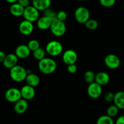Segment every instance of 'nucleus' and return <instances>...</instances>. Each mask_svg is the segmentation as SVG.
I'll return each mask as SVG.
<instances>
[{"mask_svg": "<svg viewBox=\"0 0 124 124\" xmlns=\"http://www.w3.org/2000/svg\"><path fill=\"white\" fill-rule=\"evenodd\" d=\"M18 58L15 53H8L6 55L4 60L2 62L4 66L7 69L12 68L17 64Z\"/></svg>", "mask_w": 124, "mask_h": 124, "instance_id": "4468645a", "label": "nucleus"}, {"mask_svg": "<svg viewBox=\"0 0 124 124\" xmlns=\"http://www.w3.org/2000/svg\"><path fill=\"white\" fill-rule=\"evenodd\" d=\"M24 7L18 2L12 4L10 7V12L13 16L16 17H19L23 16L24 11Z\"/></svg>", "mask_w": 124, "mask_h": 124, "instance_id": "6ab92c4d", "label": "nucleus"}, {"mask_svg": "<svg viewBox=\"0 0 124 124\" xmlns=\"http://www.w3.org/2000/svg\"><path fill=\"white\" fill-rule=\"evenodd\" d=\"M50 29L53 35L56 36H61L64 35L66 32V26L64 21L56 19L52 21Z\"/></svg>", "mask_w": 124, "mask_h": 124, "instance_id": "20e7f679", "label": "nucleus"}, {"mask_svg": "<svg viewBox=\"0 0 124 124\" xmlns=\"http://www.w3.org/2000/svg\"><path fill=\"white\" fill-rule=\"evenodd\" d=\"M30 52H31V51L29 49L27 45L20 44L16 47L15 53L18 58L25 59L29 57Z\"/></svg>", "mask_w": 124, "mask_h": 124, "instance_id": "ddd939ff", "label": "nucleus"}, {"mask_svg": "<svg viewBox=\"0 0 124 124\" xmlns=\"http://www.w3.org/2000/svg\"><path fill=\"white\" fill-rule=\"evenodd\" d=\"M18 0H6V2H8V3H9V4H11L16 3V2H18Z\"/></svg>", "mask_w": 124, "mask_h": 124, "instance_id": "c9c22d12", "label": "nucleus"}, {"mask_svg": "<svg viewBox=\"0 0 124 124\" xmlns=\"http://www.w3.org/2000/svg\"><path fill=\"white\" fill-rule=\"evenodd\" d=\"M17 2L19 3V4L21 5L23 7H24V8H25V7L30 6V0H18Z\"/></svg>", "mask_w": 124, "mask_h": 124, "instance_id": "473e14b6", "label": "nucleus"}, {"mask_svg": "<svg viewBox=\"0 0 124 124\" xmlns=\"http://www.w3.org/2000/svg\"><path fill=\"white\" fill-rule=\"evenodd\" d=\"M116 124H124V115H121L117 119Z\"/></svg>", "mask_w": 124, "mask_h": 124, "instance_id": "72a5a7b5", "label": "nucleus"}, {"mask_svg": "<svg viewBox=\"0 0 124 124\" xmlns=\"http://www.w3.org/2000/svg\"><path fill=\"white\" fill-rule=\"evenodd\" d=\"M113 102L119 109H124V91H118L115 94Z\"/></svg>", "mask_w": 124, "mask_h": 124, "instance_id": "aec40b11", "label": "nucleus"}, {"mask_svg": "<svg viewBox=\"0 0 124 124\" xmlns=\"http://www.w3.org/2000/svg\"><path fill=\"white\" fill-rule=\"evenodd\" d=\"M34 30L33 24L27 20L22 21L19 25V30L23 35H29L33 32Z\"/></svg>", "mask_w": 124, "mask_h": 124, "instance_id": "9b49d317", "label": "nucleus"}, {"mask_svg": "<svg viewBox=\"0 0 124 124\" xmlns=\"http://www.w3.org/2000/svg\"><path fill=\"white\" fill-rule=\"evenodd\" d=\"M51 2V0H31L32 6L39 11H44L50 8Z\"/></svg>", "mask_w": 124, "mask_h": 124, "instance_id": "f3484780", "label": "nucleus"}, {"mask_svg": "<svg viewBox=\"0 0 124 124\" xmlns=\"http://www.w3.org/2000/svg\"><path fill=\"white\" fill-rule=\"evenodd\" d=\"M57 68L56 62L51 58L45 57L38 62V68L44 74H50L54 72Z\"/></svg>", "mask_w": 124, "mask_h": 124, "instance_id": "f257e3e1", "label": "nucleus"}, {"mask_svg": "<svg viewBox=\"0 0 124 124\" xmlns=\"http://www.w3.org/2000/svg\"><path fill=\"white\" fill-rule=\"evenodd\" d=\"M95 77L96 74L92 71H87L84 73V75L85 81L88 84L95 81Z\"/></svg>", "mask_w": 124, "mask_h": 124, "instance_id": "b1692460", "label": "nucleus"}, {"mask_svg": "<svg viewBox=\"0 0 124 124\" xmlns=\"http://www.w3.org/2000/svg\"><path fill=\"white\" fill-rule=\"evenodd\" d=\"M23 17L25 20L33 23L37 21L39 18V11L32 5L25 7L23 13Z\"/></svg>", "mask_w": 124, "mask_h": 124, "instance_id": "423d86ee", "label": "nucleus"}, {"mask_svg": "<svg viewBox=\"0 0 124 124\" xmlns=\"http://www.w3.org/2000/svg\"><path fill=\"white\" fill-rule=\"evenodd\" d=\"M44 15L49 18L52 21L57 19V12H56L53 10L51 9L50 8L47 9L46 10L44 11Z\"/></svg>", "mask_w": 124, "mask_h": 124, "instance_id": "bb28decb", "label": "nucleus"}, {"mask_svg": "<svg viewBox=\"0 0 124 124\" xmlns=\"http://www.w3.org/2000/svg\"><path fill=\"white\" fill-rule=\"evenodd\" d=\"M115 98V94L112 92H107L104 95V100L107 102H113Z\"/></svg>", "mask_w": 124, "mask_h": 124, "instance_id": "7c9ffc66", "label": "nucleus"}, {"mask_svg": "<svg viewBox=\"0 0 124 124\" xmlns=\"http://www.w3.org/2000/svg\"><path fill=\"white\" fill-rule=\"evenodd\" d=\"M27 70L23 66L16 64L10 69V76L11 79L16 82H21L26 79Z\"/></svg>", "mask_w": 124, "mask_h": 124, "instance_id": "f03ea898", "label": "nucleus"}, {"mask_svg": "<svg viewBox=\"0 0 124 124\" xmlns=\"http://www.w3.org/2000/svg\"><path fill=\"white\" fill-rule=\"evenodd\" d=\"M67 18V13L65 11L61 10L57 13V19H58L59 20L64 21L65 20H66Z\"/></svg>", "mask_w": 124, "mask_h": 124, "instance_id": "c756f323", "label": "nucleus"}, {"mask_svg": "<svg viewBox=\"0 0 124 124\" xmlns=\"http://www.w3.org/2000/svg\"><path fill=\"white\" fill-rule=\"evenodd\" d=\"M5 98L10 103H16L22 98L21 90L16 88H10L5 92Z\"/></svg>", "mask_w": 124, "mask_h": 124, "instance_id": "0eeeda50", "label": "nucleus"}, {"mask_svg": "<svg viewBox=\"0 0 124 124\" xmlns=\"http://www.w3.org/2000/svg\"><path fill=\"white\" fill-rule=\"evenodd\" d=\"M28 102L26 100L21 98L20 100L15 103L14 111L18 114H24L28 108Z\"/></svg>", "mask_w": 124, "mask_h": 124, "instance_id": "2eb2a0df", "label": "nucleus"}, {"mask_svg": "<svg viewBox=\"0 0 124 124\" xmlns=\"http://www.w3.org/2000/svg\"><path fill=\"white\" fill-rule=\"evenodd\" d=\"M99 3L104 7H111L116 3V0H99Z\"/></svg>", "mask_w": 124, "mask_h": 124, "instance_id": "c85d7f7f", "label": "nucleus"}, {"mask_svg": "<svg viewBox=\"0 0 124 124\" xmlns=\"http://www.w3.org/2000/svg\"><path fill=\"white\" fill-rule=\"evenodd\" d=\"M84 24L86 28L90 30H96L99 26L98 21L94 19H90V18Z\"/></svg>", "mask_w": 124, "mask_h": 124, "instance_id": "a878e982", "label": "nucleus"}, {"mask_svg": "<svg viewBox=\"0 0 124 124\" xmlns=\"http://www.w3.org/2000/svg\"><path fill=\"white\" fill-rule=\"evenodd\" d=\"M78 60V55L76 51L72 49H68L63 53L62 60L67 65L76 64Z\"/></svg>", "mask_w": 124, "mask_h": 124, "instance_id": "9d476101", "label": "nucleus"}, {"mask_svg": "<svg viewBox=\"0 0 124 124\" xmlns=\"http://www.w3.org/2000/svg\"><path fill=\"white\" fill-rule=\"evenodd\" d=\"M6 53H4V52L2 51H0V63H2L4 60L5 58H6Z\"/></svg>", "mask_w": 124, "mask_h": 124, "instance_id": "f704fd0d", "label": "nucleus"}, {"mask_svg": "<svg viewBox=\"0 0 124 124\" xmlns=\"http://www.w3.org/2000/svg\"><path fill=\"white\" fill-rule=\"evenodd\" d=\"M74 16L76 21L80 24H85L90 19V13L87 7L80 6L75 10Z\"/></svg>", "mask_w": 124, "mask_h": 124, "instance_id": "39448f33", "label": "nucleus"}, {"mask_svg": "<svg viewBox=\"0 0 124 124\" xmlns=\"http://www.w3.org/2000/svg\"><path fill=\"white\" fill-rule=\"evenodd\" d=\"M27 85H29L33 87L38 86L40 83V79L36 74L33 73H29L27 74L25 79Z\"/></svg>", "mask_w": 124, "mask_h": 124, "instance_id": "412c9836", "label": "nucleus"}, {"mask_svg": "<svg viewBox=\"0 0 124 124\" xmlns=\"http://www.w3.org/2000/svg\"><path fill=\"white\" fill-rule=\"evenodd\" d=\"M110 80V75L106 72H99L96 74L95 82L100 85L101 86H104L109 83Z\"/></svg>", "mask_w": 124, "mask_h": 124, "instance_id": "a211bd4d", "label": "nucleus"}, {"mask_svg": "<svg viewBox=\"0 0 124 124\" xmlns=\"http://www.w3.org/2000/svg\"><path fill=\"white\" fill-rule=\"evenodd\" d=\"M22 98L26 100H30L33 98L35 96V88L29 85L23 86L21 89Z\"/></svg>", "mask_w": 124, "mask_h": 124, "instance_id": "f8f14e48", "label": "nucleus"}, {"mask_svg": "<svg viewBox=\"0 0 124 124\" xmlns=\"http://www.w3.org/2000/svg\"><path fill=\"white\" fill-rule=\"evenodd\" d=\"M96 124H114V121L111 117L108 115H103L98 118Z\"/></svg>", "mask_w": 124, "mask_h": 124, "instance_id": "5701e85b", "label": "nucleus"}, {"mask_svg": "<svg viewBox=\"0 0 124 124\" xmlns=\"http://www.w3.org/2000/svg\"><path fill=\"white\" fill-rule=\"evenodd\" d=\"M27 46L29 47V49L31 51L33 52L34 51L36 50L40 47V44L38 40H31L28 42Z\"/></svg>", "mask_w": 124, "mask_h": 124, "instance_id": "cd10ccee", "label": "nucleus"}, {"mask_svg": "<svg viewBox=\"0 0 124 124\" xmlns=\"http://www.w3.org/2000/svg\"><path fill=\"white\" fill-rule=\"evenodd\" d=\"M104 63L109 69H115L119 67L121 64V60L116 55L110 53L105 57Z\"/></svg>", "mask_w": 124, "mask_h": 124, "instance_id": "6e6552de", "label": "nucleus"}, {"mask_svg": "<svg viewBox=\"0 0 124 124\" xmlns=\"http://www.w3.org/2000/svg\"><path fill=\"white\" fill-rule=\"evenodd\" d=\"M119 108L115 104L111 105L108 107L107 109V115L113 118L117 115L119 113Z\"/></svg>", "mask_w": 124, "mask_h": 124, "instance_id": "393cba45", "label": "nucleus"}, {"mask_svg": "<svg viewBox=\"0 0 124 124\" xmlns=\"http://www.w3.org/2000/svg\"><path fill=\"white\" fill-rule=\"evenodd\" d=\"M87 93L90 98L93 99L99 98L102 93V86L94 81L88 85L87 88Z\"/></svg>", "mask_w": 124, "mask_h": 124, "instance_id": "1a4fd4ad", "label": "nucleus"}, {"mask_svg": "<svg viewBox=\"0 0 124 124\" xmlns=\"http://www.w3.org/2000/svg\"><path fill=\"white\" fill-rule=\"evenodd\" d=\"M45 49L49 55L56 57L61 54L63 51V46L59 41L52 40L47 44Z\"/></svg>", "mask_w": 124, "mask_h": 124, "instance_id": "7ed1b4c3", "label": "nucleus"}, {"mask_svg": "<svg viewBox=\"0 0 124 124\" xmlns=\"http://www.w3.org/2000/svg\"><path fill=\"white\" fill-rule=\"evenodd\" d=\"M78 1H86V0H78Z\"/></svg>", "mask_w": 124, "mask_h": 124, "instance_id": "e433bc0d", "label": "nucleus"}, {"mask_svg": "<svg viewBox=\"0 0 124 124\" xmlns=\"http://www.w3.org/2000/svg\"><path fill=\"white\" fill-rule=\"evenodd\" d=\"M67 71L70 74H75L77 71V66L76 64H71L67 65Z\"/></svg>", "mask_w": 124, "mask_h": 124, "instance_id": "2f4dec72", "label": "nucleus"}, {"mask_svg": "<svg viewBox=\"0 0 124 124\" xmlns=\"http://www.w3.org/2000/svg\"><path fill=\"white\" fill-rule=\"evenodd\" d=\"M52 23V19L44 15L42 17H39V18L38 19V21H36V25H37L38 28L40 30H45L50 29Z\"/></svg>", "mask_w": 124, "mask_h": 124, "instance_id": "dca6fc26", "label": "nucleus"}, {"mask_svg": "<svg viewBox=\"0 0 124 124\" xmlns=\"http://www.w3.org/2000/svg\"><path fill=\"white\" fill-rule=\"evenodd\" d=\"M46 53L47 52H46V49H43L42 47H39L38 49L33 52V55L35 59L40 61L46 57Z\"/></svg>", "mask_w": 124, "mask_h": 124, "instance_id": "4be33fe9", "label": "nucleus"}]
</instances>
